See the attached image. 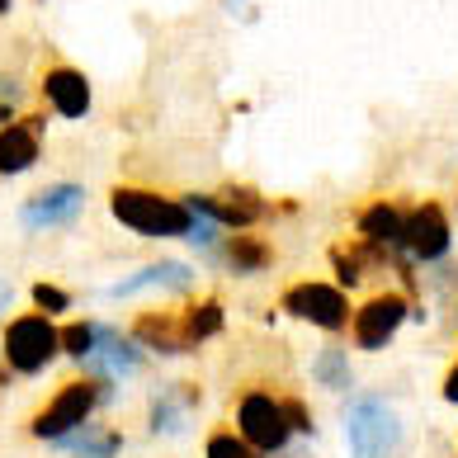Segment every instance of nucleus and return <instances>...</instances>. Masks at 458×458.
<instances>
[{"mask_svg": "<svg viewBox=\"0 0 458 458\" xmlns=\"http://www.w3.org/2000/svg\"><path fill=\"white\" fill-rule=\"evenodd\" d=\"M105 203H109L114 223L132 236H142V242H175V236H190V227H194V213L184 208V199L151 190V184L118 180Z\"/></svg>", "mask_w": 458, "mask_h": 458, "instance_id": "1", "label": "nucleus"}, {"mask_svg": "<svg viewBox=\"0 0 458 458\" xmlns=\"http://www.w3.org/2000/svg\"><path fill=\"white\" fill-rule=\"evenodd\" d=\"M109 402H114V383L109 378H90V373L66 378L57 393L29 416V435L43 439V445H57L62 435H72L76 426L95 420V411H99V406H109Z\"/></svg>", "mask_w": 458, "mask_h": 458, "instance_id": "2", "label": "nucleus"}, {"mask_svg": "<svg viewBox=\"0 0 458 458\" xmlns=\"http://www.w3.org/2000/svg\"><path fill=\"white\" fill-rule=\"evenodd\" d=\"M57 354H62V327L38 308L14 312L0 331V360H5L10 378H38L43 369H53Z\"/></svg>", "mask_w": 458, "mask_h": 458, "instance_id": "3", "label": "nucleus"}, {"mask_svg": "<svg viewBox=\"0 0 458 458\" xmlns=\"http://www.w3.org/2000/svg\"><path fill=\"white\" fill-rule=\"evenodd\" d=\"M180 199L194 217H208V223H217L223 232L265 227L269 217H275V203L246 180H227V184H217V190H184Z\"/></svg>", "mask_w": 458, "mask_h": 458, "instance_id": "4", "label": "nucleus"}, {"mask_svg": "<svg viewBox=\"0 0 458 458\" xmlns=\"http://www.w3.org/2000/svg\"><path fill=\"white\" fill-rule=\"evenodd\" d=\"M345 449L350 458H397L402 449V416L383 397H354L345 406Z\"/></svg>", "mask_w": 458, "mask_h": 458, "instance_id": "5", "label": "nucleus"}, {"mask_svg": "<svg viewBox=\"0 0 458 458\" xmlns=\"http://www.w3.org/2000/svg\"><path fill=\"white\" fill-rule=\"evenodd\" d=\"M279 308L293 317V321H308V327L327 331V335H341L350 331V312L354 302L341 284H327V279H293L279 288Z\"/></svg>", "mask_w": 458, "mask_h": 458, "instance_id": "6", "label": "nucleus"}, {"mask_svg": "<svg viewBox=\"0 0 458 458\" xmlns=\"http://www.w3.org/2000/svg\"><path fill=\"white\" fill-rule=\"evenodd\" d=\"M33 90H38L43 109L53 118H66V123H81V118H90V109H95V81L81 72L76 62H66L57 53L47 62H38Z\"/></svg>", "mask_w": 458, "mask_h": 458, "instance_id": "7", "label": "nucleus"}, {"mask_svg": "<svg viewBox=\"0 0 458 458\" xmlns=\"http://www.w3.org/2000/svg\"><path fill=\"white\" fill-rule=\"evenodd\" d=\"M81 213H86V184L81 180H47L33 194H24V203H20L14 217H20V227L29 236H43V232L76 227Z\"/></svg>", "mask_w": 458, "mask_h": 458, "instance_id": "8", "label": "nucleus"}, {"mask_svg": "<svg viewBox=\"0 0 458 458\" xmlns=\"http://www.w3.org/2000/svg\"><path fill=\"white\" fill-rule=\"evenodd\" d=\"M236 435H242L250 449H260L265 458L284 454L288 439H293L284 397H275L269 387H246V393L236 397Z\"/></svg>", "mask_w": 458, "mask_h": 458, "instance_id": "9", "label": "nucleus"}, {"mask_svg": "<svg viewBox=\"0 0 458 458\" xmlns=\"http://www.w3.org/2000/svg\"><path fill=\"white\" fill-rule=\"evenodd\" d=\"M454 250V217L439 199H420L406 208L402 227V256L411 265H445Z\"/></svg>", "mask_w": 458, "mask_h": 458, "instance_id": "10", "label": "nucleus"}, {"mask_svg": "<svg viewBox=\"0 0 458 458\" xmlns=\"http://www.w3.org/2000/svg\"><path fill=\"white\" fill-rule=\"evenodd\" d=\"M411 317V293H397V288H373V293L350 312V341L354 350H383L397 341V331Z\"/></svg>", "mask_w": 458, "mask_h": 458, "instance_id": "11", "label": "nucleus"}, {"mask_svg": "<svg viewBox=\"0 0 458 458\" xmlns=\"http://www.w3.org/2000/svg\"><path fill=\"white\" fill-rule=\"evenodd\" d=\"M203 260L227 279H256V275H269L279 265V246L265 232L246 227V232H223L213 250H203Z\"/></svg>", "mask_w": 458, "mask_h": 458, "instance_id": "12", "label": "nucleus"}, {"mask_svg": "<svg viewBox=\"0 0 458 458\" xmlns=\"http://www.w3.org/2000/svg\"><path fill=\"white\" fill-rule=\"evenodd\" d=\"M81 373L109 378V383H128L138 373H147V350L128 331H118L114 321H95V350L81 360Z\"/></svg>", "mask_w": 458, "mask_h": 458, "instance_id": "13", "label": "nucleus"}, {"mask_svg": "<svg viewBox=\"0 0 458 458\" xmlns=\"http://www.w3.org/2000/svg\"><path fill=\"white\" fill-rule=\"evenodd\" d=\"M47 123H53V114L38 105V109H24L14 123L0 128V180H20L43 161Z\"/></svg>", "mask_w": 458, "mask_h": 458, "instance_id": "14", "label": "nucleus"}, {"mask_svg": "<svg viewBox=\"0 0 458 458\" xmlns=\"http://www.w3.org/2000/svg\"><path fill=\"white\" fill-rule=\"evenodd\" d=\"M175 293V298H194L199 288V269L190 260H147L138 265L128 279L109 284V298H132V293Z\"/></svg>", "mask_w": 458, "mask_h": 458, "instance_id": "15", "label": "nucleus"}, {"mask_svg": "<svg viewBox=\"0 0 458 458\" xmlns=\"http://www.w3.org/2000/svg\"><path fill=\"white\" fill-rule=\"evenodd\" d=\"M199 402H203V393H199V383H190V378L151 387V397H147V430L157 439L180 435L184 426H190V416L199 411Z\"/></svg>", "mask_w": 458, "mask_h": 458, "instance_id": "16", "label": "nucleus"}, {"mask_svg": "<svg viewBox=\"0 0 458 458\" xmlns=\"http://www.w3.org/2000/svg\"><path fill=\"white\" fill-rule=\"evenodd\" d=\"M128 335L138 341L147 354H161V360H175V354H190V335L180 327V308H142L128 321Z\"/></svg>", "mask_w": 458, "mask_h": 458, "instance_id": "17", "label": "nucleus"}, {"mask_svg": "<svg viewBox=\"0 0 458 458\" xmlns=\"http://www.w3.org/2000/svg\"><path fill=\"white\" fill-rule=\"evenodd\" d=\"M402 227H406V208L397 199H383V194L360 203V213H354V236L387 250V256H402Z\"/></svg>", "mask_w": 458, "mask_h": 458, "instance_id": "18", "label": "nucleus"}, {"mask_svg": "<svg viewBox=\"0 0 458 458\" xmlns=\"http://www.w3.org/2000/svg\"><path fill=\"white\" fill-rule=\"evenodd\" d=\"M57 454L62 458H118L123 454V430L105 426V420H86V426H76L72 435L57 439Z\"/></svg>", "mask_w": 458, "mask_h": 458, "instance_id": "19", "label": "nucleus"}, {"mask_svg": "<svg viewBox=\"0 0 458 458\" xmlns=\"http://www.w3.org/2000/svg\"><path fill=\"white\" fill-rule=\"evenodd\" d=\"M180 327H184V335H190L194 350L208 345V341H217V335L227 331V308H223V298H217V293L190 298V302L180 308Z\"/></svg>", "mask_w": 458, "mask_h": 458, "instance_id": "20", "label": "nucleus"}, {"mask_svg": "<svg viewBox=\"0 0 458 458\" xmlns=\"http://www.w3.org/2000/svg\"><path fill=\"white\" fill-rule=\"evenodd\" d=\"M312 378L327 387V393H350V354L345 345H327V350H317V360H312Z\"/></svg>", "mask_w": 458, "mask_h": 458, "instance_id": "21", "label": "nucleus"}, {"mask_svg": "<svg viewBox=\"0 0 458 458\" xmlns=\"http://www.w3.org/2000/svg\"><path fill=\"white\" fill-rule=\"evenodd\" d=\"M203 458H265V454H260V449H250L236 430L217 426L208 439H203Z\"/></svg>", "mask_w": 458, "mask_h": 458, "instance_id": "22", "label": "nucleus"}, {"mask_svg": "<svg viewBox=\"0 0 458 458\" xmlns=\"http://www.w3.org/2000/svg\"><path fill=\"white\" fill-rule=\"evenodd\" d=\"M24 99H29V81L20 72H0V128L24 114Z\"/></svg>", "mask_w": 458, "mask_h": 458, "instance_id": "23", "label": "nucleus"}, {"mask_svg": "<svg viewBox=\"0 0 458 458\" xmlns=\"http://www.w3.org/2000/svg\"><path fill=\"white\" fill-rule=\"evenodd\" d=\"M29 298H33V308H38L43 317H62V312L76 308V298L66 293L62 284H53V279H38V284L29 288Z\"/></svg>", "mask_w": 458, "mask_h": 458, "instance_id": "24", "label": "nucleus"}, {"mask_svg": "<svg viewBox=\"0 0 458 458\" xmlns=\"http://www.w3.org/2000/svg\"><path fill=\"white\" fill-rule=\"evenodd\" d=\"M90 350H95V317L66 321V327H62V354H72V360L81 364Z\"/></svg>", "mask_w": 458, "mask_h": 458, "instance_id": "25", "label": "nucleus"}, {"mask_svg": "<svg viewBox=\"0 0 458 458\" xmlns=\"http://www.w3.org/2000/svg\"><path fill=\"white\" fill-rule=\"evenodd\" d=\"M284 411H288V426H293V435H312V430H317V426H312V406L302 402V397L288 393V397H284Z\"/></svg>", "mask_w": 458, "mask_h": 458, "instance_id": "26", "label": "nucleus"}, {"mask_svg": "<svg viewBox=\"0 0 458 458\" xmlns=\"http://www.w3.org/2000/svg\"><path fill=\"white\" fill-rule=\"evenodd\" d=\"M439 393H445V402H454V406H458V360L449 364V373H445V387H439Z\"/></svg>", "mask_w": 458, "mask_h": 458, "instance_id": "27", "label": "nucleus"}, {"mask_svg": "<svg viewBox=\"0 0 458 458\" xmlns=\"http://www.w3.org/2000/svg\"><path fill=\"white\" fill-rule=\"evenodd\" d=\"M10 302H14V284H10V279H0V312H5Z\"/></svg>", "mask_w": 458, "mask_h": 458, "instance_id": "28", "label": "nucleus"}, {"mask_svg": "<svg viewBox=\"0 0 458 458\" xmlns=\"http://www.w3.org/2000/svg\"><path fill=\"white\" fill-rule=\"evenodd\" d=\"M217 5H223L227 14H242V10H246V0H217Z\"/></svg>", "mask_w": 458, "mask_h": 458, "instance_id": "29", "label": "nucleus"}, {"mask_svg": "<svg viewBox=\"0 0 458 458\" xmlns=\"http://www.w3.org/2000/svg\"><path fill=\"white\" fill-rule=\"evenodd\" d=\"M10 5H14V0H0V14H10Z\"/></svg>", "mask_w": 458, "mask_h": 458, "instance_id": "30", "label": "nucleus"}, {"mask_svg": "<svg viewBox=\"0 0 458 458\" xmlns=\"http://www.w3.org/2000/svg\"><path fill=\"white\" fill-rule=\"evenodd\" d=\"M38 5H47V0H38Z\"/></svg>", "mask_w": 458, "mask_h": 458, "instance_id": "31", "label": "nucleus"}]
</instances>
